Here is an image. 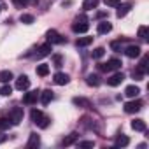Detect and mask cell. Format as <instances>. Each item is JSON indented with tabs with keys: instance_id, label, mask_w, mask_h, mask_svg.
<instances>
[{
	"instance_id": "obj_1",
	"label": "cell",
	"mask_w": 149,
	"mask_h": 149,
	"mask_svg": "<svg viewBox=\"0 0 149 149\" xmlns=\"http://www.w3.org/2000/svg\"><path fill=\"white\" fill-rule=\"evenodd\" d=\"M30 118H32V121L39 126V128H47L49 125H51V118L49 116H46L42 111H39V109H33L32 111V114H30Z\"/></svg>"
},
{
	"instance_id": "obj_2",
	"label": "cell",
	"mask_w": 149,
	"mask_h": 149,
	"mask_svg": "<svg viewBox=\"0 0 149 149\" xmlns=\"http://www.w3.org/2000/svg\"><path fill=\"white\" fill-rule=\"evenodd\" d=\"M88 21H90V19H88L86 14H79L76 19H74V23H72V32H74V33H86L88 28H90Z\"/></svg>"
},
{
	"instance_id": "obj_3",
	"label": "cell",
	"mask_w": 149,
	"mask_h": 149,
	"mask_svg": "<svg viewBox=\"0 0 149 149\" xmlns=\"http://www.w3.org/2000/svg\"><path fill=\"white\" fill-rule=\"evenodd\" d=\"M23 116H25V112H23L21 107H14V109L9 112V119H11L13 125H19V123L23 121Z\"/></svg>"
},
{
	"instance_id": "obj_4",
	"label": "cell",
	"mask_w": 149,
	"mask_h": 149,
	"mask_svg": "<svg viewBox=\"0 0 149 149\" xmlns=\"http://www.w3.org/2000/svg\"><path fill=\"white\" fill-rule=\"evenodd\" d=\"M46 37H47V42H51V44H65V42H67V39L61 37L56 30H49V32L46 33Z\"/></svg>"
},
{
	"instance_id": "obj_5",
	"label": "cell",
	"mask_w": 149,
	"mask_h": 149,
	"mask_svg": "<svg viewBox=\"0 0 149 149\" xmlns=\"http://www.w3.org/2000/svg\"><path fill=\"white\" fill-rule=\"evenodd\" d=\"M140 109H142V102L140 100H132V102L125 104V112H128V114H135Z\"/></svg>"
},
{
	"instance_id": "obj_6",
	"label": "cell",
	"mask_w": 149,
	"mask_h": 149,
	"mask_svg": "<svg viewBox=\"0 0 149 149\" xmlns=\"http://www.w3.org/2000/svg\"><path fill=\"white\" fill-rule=\"evenodd\" d=\"M51 51H53V44H51V42H46V44H42V46L37 49L35 58H37V60H40V58H44V56L51 54Z\"/></svg>"
},
{
	"instance_id": "obj_7",
	"label": "cell",
	"mask_w": 149,
	"mask_h": 149,
	"mask_svg": "<svg viewBox=\"0 0 149 149\" xmlns=\"http://www.w3.org/2000/svg\"><path fill=\"white\" fill-rule=\"evenodd\" d=\"M39 95H40V91H39V90H33V91L25 93V97H23V104H26V105L35 104V102L39 100Z\"/></svg>"
},
{
	"instance_id": "obj_8",
	"label": "cell",
	"mask_w": 149,
	"mask_h": 149,
	"mask_svg": "<svg viewBox=\"0 0 149 149\" xmlns=\"http://www.w3.org/2000/svg\"><path fill=\"white\" fill-rule=\"evenodd\" d=\"M123 81H125V74L123 72H116V74H112V76L107 79V84L109 86H119Z\"/></svg>"
},
{
	"instance_id": "obj_9",
	"label": "cell",
	"mask_w": 149,
	"mask_h": 149,
	"mask_svg": "<svg viewBox=\"0 0 149 149\" xmlns=\"http://www.w3.org/2000/svg\"><path fill=\"white\" fill-rule=\"evenodd\" d=\"M16 90H19V91H26L28 88H30V79L26 77V76H19L18 79H16Z\"/></svg>"
},
{
	"instance_id": "obj_10",
	"label": "cell",
	"mask_w": 149,
	"mask_h": 149,
	"mask_svg": "<svg viewBox=\"0 0 149 149\" xmlns=\"http://www.w3.org/2000/svg\"><path fill=\"white\" fill-rule=\"evenodd\" d=\"M133 7V2H126V4H119L118 6V11H116V16L118 18H125L128 13H130V9Z\"/></svg>"
},
{
	"instance_id": "obj_11",
	"label": "cell",
	"mask_w": 149,
	"mask_h": 149,
	"mask_svg": "<svg viewBox=\"0 0 149 149\" xmlns=\"http://www.w3.org/2000/svg\"><path fill=\"white\" fill-rule=\"evenodd\" d=\"M53 81H54V84H58V86H65V84H68L70 77L67 76V74H63V72H56L54 77H53Z\"/></svg>"
},
{
	"instance_id": "obj_12",
	"label": "cell",
	"mask_w": 149,
	"mask_h": 149,
	"mask_svg": "<svg viewBox=\"0 0 149 149\" xmlns=\"http://www.w3.org/2000/svg\"><path fill=\"white\" fill-rule=\"evenodd\" d=\"M125 51V54L128 56V58H139L140 56V46H135V44H130L126 49H123Z\"/></svg>"
},
{
	"instance_id": "obj_13",
	"label": "cell",
	"mask_w": 149,
	"mask_h": 149,
	"mask_svg": "<svg viewBox=\"0 0 149 149\" xmlns=\"http://www.w3.org/2000/svg\"><path fill=\"white\" fill-rule=\"evenodd\" d=\"M72 104L76 105V107H81V109H90V107H91V102H90L88 98H83V97L72 98Z\"/></svg>"
},
{
	"instance_id": "obj_14",
	"label": "cell",
	"mask_w": 149,
	"mask_h": 149,
	"mask_svg": "<svg viewBox=\"0 0 149 149\" xmlns=\"http://www.w3.org/2000/svg\"><path fill=\"white\" fill-rule=\"evenodd\" d=\"M39 98H40V104H42V105H47V104L54 98V93H53L51 90H44V91H40Z\"/></svg>"
},
{
	"instance_id": "obj_15",
	"label": "cell",
	"mask_w": 149,
	"mask_h": 149,
	"mask_svg": "<svg viewBox=\"0 0 149 149\" xmlns=\"http://www.w3.org/2000/svg\"><path fill=\"white\" fill-rule=\"evenodd\" d=\"M39 146H40V137H39L37 133H30L28 142H26V147H28V149H35V147H39Z\"/></svg>"
},
{
	"instance_id": "obj_16",
	"label": "cell",
	"mask_w": 149,
	"mask_h": 149,
	"mask_svg": "<svg viewBox=\"0 0 149 149\" xmlns=\"http://www.w3.org/2000/svg\"><path fill=\"white\" fill-rule=\"evenodd\" d=\"M112 30V25L109 23V21H100L98 25H97V32L100 33V35H105V33H109Z\"/></svg>"
},
{
	"instance_id": "obj_17",
	"label": "cell",
	"mask_w": 149,
	"mask_h": 149,
	"mask_svg": "<svg viewBox=\"0 0 149 149\" xmlns=\"http://www.w3.org/2000/svg\"><path fill=\"white\" fill-rule=\"evenodd\" d=\"M77 139H79V133L74 132V133H70L68 137H65V139L61 140V146H63V147H68V146H72V144H76Z\"/></svg>"
},
{
	"instance_id": "obj_18",
	"label": "cell",
	"mask_w": 149,
	"mask_h": 149,
	"mask_svg": "<svg viewBox=\"0 0 149 149\" xmlns=\"http://www.w3.org/2000/svg\"><path fill=\"white\" fill-rule=\"evenodd\" d=\"M86 83H88V86H93V88H97V86H100V76H97V74H90V76H86Z\"/></svg>"
},
{
	"instance_id": "obj_19",
	"label": "cell",
	"mask_w": 149,
	"mask_h": 149,
	"mask_svg": "<svg viewBox=\"0 0 149 149\" xmlns=\"http://www.w3.org/2000/svg\"><path fill=\"white\" fill-rule=\"evenodd\" d=\"M105 65H107V70L111 72V70H119L123 63H121V60H118V58H111Z\"/></svg>"
},
{
	"instance_id": "obj_20",
	"label": "cell",
	"mask_w": 149,
	"mask_h": 149,
	"mask_svg": "<svg viewBox=\"0 0 149 149\" xmlns=\"http://www.w3.org/2000/svg\"><path fill=\"white\" fill-rule=\"evenodd\" d=\"M139 93H140V90H139V86H135V84L126 86V90H125V95H126V97H130V98H137V97H139Z\"/></svg>"
},
{
	"instance_id": "obj_21",
	"label": "cell",
	"mask_w": 149,
	"mask_h": 149,
	"mask_svg": "<svg viewBox=\"0 0 149 149\" xmlns=\"http://www.w3.org/2000/svg\"><path fill=\"white\" fill-rule=\"evenodd\" d=\"M132 128H133L135 132H146V130H147V126H146V123H144L142 119H133V121H132Z\"/></svg>"
},
{
	"instance_id": "obj_22",
	"label": "cell",
	"mask_w": 149,
	"mask_h": 149,
	"mask_svg": "<svg viewBox=\"0 0 149 149\" xmlns=\"http://www.w3.org/2000/svg\"><path fill=\"white\" fill-rule=\"evenodd\" d=\"M98 7V0H84L83 2V9L84 11H93Z\"/></svg>"
},
{
	"instance_id": "obj_23",
	"label": "cell",
	"mask_w": 149,
	"mask_h": 149,
	"mask_svg": "<svg viewBox=\"0 0 149 149\" xmlns=\"http://www.w3.org/2000/svg\"><path fill=\"white\" fill-rule=\"evenodd\" d=\"M47 74H49V65H47V63H40V65H37V76L46 77Z\"/></svg>"
},
{
	"instance_id": "obj_24",
	"label": "cell",
	"mask_w": 149,
	"mask_h": 149,
	"mask_svg": "<svg viewBox=\"0 0 149 149\" xmlns=\"http://www.w3.org/2000/svg\"><path fill=\"white\" fill-rule=\"evenodd\" d=\"M130 144V139L126 137V135H118V139H116V147H126Z\"/></svg>"
},
{
	"instance_id": "obj_25",
	"label": "cell",
	"mask_w": 149,
	"mask_h": 149,
	"mask_svg": "<svg viewBox=\"0 0 149 149\" xmlns=\"http://www.w3.org/2000/svg\"><path fill=\"white\" fill-rule=\"evenodd\" d=\"M13 79V72L11 70H2V72H0V83H9Z\"/></svg>"
},
{
	"instance_id": "obj_26",
	"label": "cell",
	"mask_w": 149,
	"mask_h": 149,
	"mask_svg": "<svg viewBox=\"0 0 149 149\" xmlns=\"http://www.w3.org/2000/svg\"><path fill=\"white\" fill-rule=\"evenodd\" d=\"M93 42V37H79L77 39V47H86V46H90Z\"/></svg>"
},
{
	"instance_id": "obj_27",
	"label": "cell",
	"mask_w": 149,
	"mask_h": 149,
	"mask_svg": "<svg viewBox=\"0 0 149 149\" xmlns=\"http://www.w3.org/2000/svg\"><path fill=\"white\" fill-rule=\"evenodd\" d=\"M123 42H125V39H119V40L111 42V49H112V51H116V53L123 51Z\"/></svg>"
},
{
	"instance_id": "obj_28",
	"label": "cell",
	"mask_w": 149,
	"mask_h": 149,
	"mask_svg": "<svg viewBox=\"0 0 149 149\" xmlns=\"http://www.w3.org/2000/svg\"><path fill=\"white\" fill-rule=\"evenodd\" d=\"M13 126V123H11V119L9 118H0V130H9Z\"/></svg>"
},
{
	"instance_id": "obj_29",
	"label": "cell",
	"mask_w": 149,
	"mask_h": 149,
	"mask_svg": "<svg viewBox=\"0 0 149 149\" xmlns=\"http://www.w3.org/2000/svg\"><path fill=\"white\" fill-rule=\"evenodd\" d=\"M104 54H105V49H104V47H97V49L91 51V58H93V60H100Z\"/></svg>"
},
{
	"instance_id": "obj_30",
	"label": "cell",
	"mask_w": 149,
	"mask_h": 149,
	"mask_svg": "<svg viewBox=\"0 0 149 149\" xmlns=\"http://www.w3.org/2000/svg\"><path fill=\"white\" fill-rule=\"evenodd\" d=\"M19 21L25 23V25H32V23L35 21V18H33L32 14H21V16H19Z\"/></svg>"
},
{
	"instance_id": "obj_31",
	"label": "cell",
	"mask_w": 149,
	"mask_h": 149,
	"mask_svg": "<svg viewBox=\"0 0 149 149\" xmlns=\"http://www.w3.org/2000/svg\"><path fill=\"white\" fill-rule=\"evenodd\" d=\"M0 93H2L4 97H11V95H13V88L9 86V83H6L2 88H0Z\"/></svg>"
},
{
	"instance_id": "obj_32",
	"label": "cell",
	"mask_w": 149,
	"mask_h": 149,
	"mask_svg": "<svg viewBox=\"0 0 149 149\" xmlns=\"http://www.w3.org/2000/svg\"><path fill=\"white\" fill-rule=\"evenodd\" d=\"M53 65H54L56 68H60V67L63 65V58H61V54H53Z\"/></svg>"
},
{
	"instance_id": "obj_33",
	"label": "cell",
	"mask_w": 149,
	"mask_h": 149,
	"mask_svg": "<svg viewBox=\"0 0 149 149\" xmlns=\"http://www.w3.org/2000/svg\"><path fill=\"white\" fill-rule=\"evenodd\" d=\"M132 76H133V79H135V81H142V79L146 77V74H144V72H140L139 68H135V70L132 72Z\"/></svg>"
},
{
	"instance_id": "obj_34",
	"label": "cell",
	"mask_w": 149,
	"mask_h": 149,
	"mask_svg": "<svg viewBox=\"0 0 149 149\" xmlns=\"http://www.w3.org/2000/svg\"><path fill=\"white\" fill-rule=\"evenodd\" d=\"M139 37H140L142 40H147V26H146V25H142V26L139 28Z\"/></svg>"
},
{
	"instance_id": "obj_35",
	"label": "cell",
	"mask_w": 149,
	"mask_h": 149,
	"mask_svg": "<svg viewBox=\"0 0 149 149\" xmlns=\"http://www.w3.org/2000/svg\"><path fill=\"white\" fill-rule=\"evenodd\" d=\"M13 4H14L18 9H23V7L28 6V0H13Z\"/></svg>"
},
{
	"instance_id": "obj_36",
	"label": "cell",
	"mask_w": 149,
	"mask_h": 149,
	"mask_svg": "<svg viewBox=\"0 0 149 149\" xmlns=\"http://www.w3.org/2000/svg\"><path fill=\"white\" fill-rule=\"evenodd\" d=\"M77 146H79V147H84V149H86V147H93V146H95V142H93V140H83V142H79Z\"/></svg>"
},
{
	"instance_id": "obj_37",
	"label": "cell",
	"mask_w": 149,
	"mask_h": 149,
	"mask_svg": "<svg viewBox=\"0 0 149 149\" xmlns=\"http://www.w3.org/2000/svg\"><path fill=\"white\" fill-rule=\"evenodd\" d=\"M105 2V6H109V7H118L119 6V0H104Z\"/></svg>"
},
{
	"instance_id": "obj_38",
	"label": "cell",
	"mask_w": 149,
	"mask_h": 149,
	"mask_svg": "<svg viewBox=\"0 0 149 149\" xmlns=\"http://www.w3.org/2000/svg\"><path fill=\"white\" fill-rule=\"evenodd\" d=\"M6 140H7V135H6V133H4L2 130H0V144H4Z\"/></svg>"
},
{
	"instance_id": "obj_39",
	"label": "cell",
	"mask_w": 149,
	"mask_h": 149,
	"mask_svg": "<svg viewBox=\"0 0 149 149\" xmlns=\"http://www.w3.org/2000/svg\"><path fill=\"white\" fill-rule=\"evenodd\" d=\"M105 16H107V13H98L97 14V18H105Z\"/></svg>"
},
{
	"instance_id": "obj_40",
	"label": "cell",
	"mask_w": 149,
	"mask_h": 149,
	"mask_svg": "<svg viewBox=\"0 0 149 149\" xmlns=\"http://www.w3.org/2000/svg\"><path fill=\"white\" fill-rule=\"evenodd\" d=\"M0 2H2V0H0Z\"/></svg>"
}]
</instances>
